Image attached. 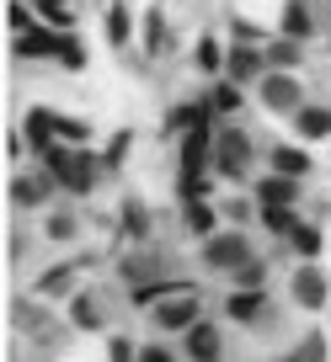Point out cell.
Segmentation results:
<instances>
[{
	"label": "cell",
	"instance_id": "1",
	"mask_svg": "<svg viewBox=\"0 0 331 362\" xmlns=\"http://www.w3.org/2000/svg\"><path fill=\"white\" fill-rule=\"evenodd\" d=\"M96 155L91 149H80V144H48L43 149V176L54 181V187H64L69 197H86L96 187Z\"/></svg>",
	"mask_w": 331,
	"mask_h": 362
},
{
	"label": "cell",
	"instance_id": "2",
	"mask_svg": "<svg viewBox=\"0 0 331 362\" xmlns=\"http://www.w3.org/2000/svg\"><path fill=\"white\" fill-rule=\"evenodd\" d=\"M198 256H203L208 272H240L246 261H257V250H252V235H246V229H219V235L203 240Z\"/></svg>",
	"mask_w": 331,
	"mask_h": 362
},
{
	"label": "cell",
	"instance_id": "3",
	"mask_svg": "<svg viewBox=\"0 0 331 362\" xmlns=\"http://www.w3.org/2000/svg\"><path fill=\"white\" fill-rule=\"evenodd\" d=\"M257 102H262V112H278V117H294L299 107H305V86H299L294 69H267L262 86H257Z\"/></svg>",
	"mask_w": 331,
	"mask_h": 362
},
{
	"label": "cell",
	"instance_id": "4",
	"mask_svg": "<svg viewBox=\"0 0 331 362\" xmlns=\"http://www.w3.org/2000/svg\"><path fill=\"white\" fill-rule=\"evenodd\" d=\"M252 134H240V128H225V134L214 139V170L225 181H246V170H252Z\"/></svg>",
	"mask_w": 331,
	"mask_h": 362
},
{
	"label": "cell",
	"instance_id": "5",
	"mask_svg": "<svg viewBox=\"0 0 331 362\" xmlns=\"http://www.w3.org/2000/svg\"><path fill=\"white\" fill-rule=\"evenodd\" d=\"M150 320H155V330H166V336H176V330L187 336V330L203 320V315H198V293H193V288H176V293H166L155 309H150Z\"/></svg>",
	"mask_w": 331,
	"mask_h": 362
},
{
	"label": "cell",
	"instance_id": "6",
	"mask_svg": "<svg viewBox=\"0 0 331 362\" xmlns=\"http://www.w3.org/2000/svg\"><path fill=\"white\" fill-rule=\"evenodd\" d=\"M288 293H294V304L299 309H326L331 304V277L315 267V261H305V267H294V283H288Z\"/></svg>",
	"mask_w": 331,
	"mask_h": 362
},
{
	"label": "cell",
	"instance_id": "7",
	"mask_svg": "<svg viewBox=\"0 0 331 362\" xmlns=\"http://www.w3.org/2000/svg\"><path fill=\"white\" fill-rule=\"evenodd\" d=\"M262 75H267V54H262V48H252V43H235V48H230L225 80H235V86H262Z\"/></svg>",
	"mask_w": 331,
	"mask_h": 362
},
{
	"label": "cell",
	"instance_id": "8",
	"mask_svg": "<svg viewBox=\"0 0 331 362\" xmlns=\"http://www.w3.org/2000/svg\"><path fill=\"white\" fill-rule=\"evenodd\" d=\"M6 197H11L16 214H33V208H43L54 197V181L48 176H11L6 181Z\"/></svg>",
	"mask_w": 331,
	"mask_h": 362
},
{
	"label": "cell",
	"instance_id": "9",
	"mask_svg": "<svg viewBox=\"0 0 331 362\" xmlns=\"http://www.w3.org/2000/svg\"><path fill=\"white\" fill-rule=\"evenodd\" d=\"M33 293L38 298H75L80 293V261H64V267L43 272V277L33 283Z\"/></svg>",
	"mask_w": 331,
	"mask_h": 362
},
{
	"label": "cell",
	"instance_id": "10",
	"mask_svg": "<svg viewBox=\"0 0 331 362\" xmlns=\"http://www.w3.org/2000/svg\"><path fill=\"white\" fill-rule=\"evenodd\" d=\"M219 346H225V336H219V325H208V320H198V325L182 336V357L187 362H214Z\"/></svg>",
	"mask_w": 331,
	"mask_h": 362
},
{
	"label": "cell",
	"instance_id": "11",
	"mask_svg": "<svg viewBox=\"0 0 331 362\" xmlns=\"http://www.w3.org/2000/svg\"><path fill=\"white\" fill-rule=\"evenodd\" d=\"M267 309V288H235V293L225 298V315L235 320V325H257Z\"/></svg>",
	"mask_w": 331,
	"mask_h": 362
},
{
	"label": "cell",
	"instance_id": "12",
	"mask_svg": "<svg viewBox=\"0 0 331 362\" xmlns=\"http://www.w3.org/2000/svg\"><path fill=\"white\" fill-rule=\"evenodd\" d=\"M278 37L310 43V37H315V6H310V0H288V6H284V22H278Z\"/></svg>",
	"mask_w": 331,
	"mask_h": 362
},
{
	"label": "cell",
	"instance_id": "13",
	"mask_svg": "<svg viewBox=\"0 0 331 362\" xmlns=\"http://www.w3.org/2000/svg\"><path fill=\"white\" fill-rule=\"evenodd\" d=\"M294 134L310 139V144H315V139H331V107L326 102H305L294 112Z\"/></svg>",
	"mask_w": 331,
	"mask_h": 362
},
{
	"label": "cell",
	"instance_id": "14",
	"mask_svg": "<svg viewBox=\"0 0 331 362\" xmlns=\"http://www.w3.org/2000/svg\"><path fill=\"white\" fill-rule=\"evenodd\" d=\"M299 203V181L294 176H267L257 181V208H294Z\"/></svg>",
	"mask_w": 331,
	"mask_h": 362
},
{
	"label": "cell",
	"instance_id": "15",
	"mask_svg": "<svg viewBox=\"0 0 331 362\" xmlns=\"http://www.w3.org/2000/svg\"><path fill=\"white\" fill-rule=\"evenodd\" d=\"M267 165H273V176H310V170H315V160L305 155V149H294V144H273L267 149Z\"/></svg>",
	"mask_w": 331,
	"mask_h": 362
},
{
	"label": "cell",
	"instance_id": "16",
	"mask_svg": "<svg viewBox=\"0 0 331 362\" xmlns=\"http://www.w3.org/2000/svg\"><path fill=\"white\" fill-rule=\"evenodd\" d=\"M11 54L16 59H59V37L48 33V27H33V33L11 37Z\"/></svg>",
	"mask_w": 331,
	"mask_h": 362
},
{
	"label": "cell",
	"instance_id": "17",
	"mask_svg": "<svg viewBox=\"0 0 331 362\" xmlns=\"http://www.w3.org/2000/svg\"><path fill=\"white\" fill-rule=\"evenodd\" d=\"M69 325L86 330V336H91V330H102V325H107L102 298H96V293H75V298H69Z\"/></svg>",
	"mask_w": 331,
	"mask_h": 362
},
{
	"label": "cell",
	"instance_id": "18",
	"mask_svg": "<svg viewBox=\"0 0 331 362\" xmlns=\"http://www.w3.org/2000/svg\"><path fill=\"white\" fill-rule=\"evenodd\" d=\"M22 134H27V144L48 149V144L59 139V112H48V107H33V112H27V123H22Z\"/></svg>",
	"mask_w": 331,
	"mask_h": 362
},
{
	"label": "cell",
	"instance_id": "19",
	"mask_svg": "<svg viewBox=\"0 0 331 362\" xmlns=\"http://www.w3.org/2000/svg\"><path fill=\"white\" fill-rule=\"evenodd\" d=\"M262 54H267V69H299L305 64V43H294V37H273Z\"/></svg>",
	"mask_w": 331,
	"mask_h": 362
},
{
	"label": "cell",
	"instance_id": "20",
	"mask_svg": "<svg viewBox=\"0 0 331 362\" xmlns=\"http://www.w3.org/2000/svg\"><path fill=\"white\" fill-rule=\"evenodd\" d=\"M203 117H208V107L203 102H182V107H172V117H166V134H198L203 128Z\"/></svg>",
	"mask_w": 331,
	"mask_h": 362
},
{
	"label": "cell",
	"instance_id": "21",
	"mask_svg": "<svg viewBox=\"0 0 331 362\" xmlns=\"http://www.w3.org/2000/svg\"><path fill=\"white\" fill-rule=\"evenodd\" d=\"M128 37H134V11H128L123 0H113V6H107V43L128 48Z\"/></svg>",
	"mask_w": 331,
	"mask_h": 362
},
{
	"label": "cell",
	"instance_id": "22",
	"mask_svg": "<svg viewBox=\"0 0 331 362\" xmlns=\"http://www.w3.org/2000/svg\"><path fill=\"white\" fill-rule=\"evenodd\" d=\"M43 235H48V240H54V245H69V240H75V235H80V218H75V214H69V208H54V214H48V218H43Z\"/></svg>",
	"mask_w": 331,
	"mask_h": 362
},
{
	"label": "cell",
	"instance_id": "23",
	"mask_svg": "<svg viewBox=\"0 0 331 362\" xmlns=\"http://www.w3.org/2000/svg\"><path fill=\"white\" fill-rule=\"evenodd\" d=\"M208 155H214V139H208L203 128L182 139V170H203V165H208Z\"/></svg>",
	"mask_w": 331,
	"mask_h": 362
},
{
	"label": "cell",
	"instance_id": "24",
	"mask_svg": "<svg viewBox=\"0 0 331 362\" xmlns=\"http://www.w3.org/2000/svg\"><path fill=\"white\" fill-rule=\"evenodd\" d=\"M284 362H326V330H305Z\"/></svg>",
	"mask_w": 331,
	"mask_h": 362
},
{
	"label": "cell",
	"instance_id": "25",
	"mask_svg": "<svg viewBox=\"0 0 331 362\" xmlns=\"http://www.w3.org/2000/svg\"><path fill=\"white\" fill-rule=\"evenodd\" d=\"M123 235L128 240H150V208L139 203V197H128V203H123Z\"/></svg>",
	"mask_w": 331,
	"mask_h": 362
},
{
	"label": "cell",
	"instance_id": "26",
	"mask_svg": "<svg viewBox=\"0 0 331 362\" xmlns=\"http://www.w3.org/2000/svg\"><path fill=\"white\" fill-rule=\"evenodd\" d=\"M288 245H294V250H299V256H305V261H315L320 250H326V235H320L315 224H299L294 235H288Z\"/></svg>",
	"mask_w": 331,
	"mask_h": 362
},
{
	"label": "cell",
	"instance_id": "27",
	"mask_svg": "<svg viewBox=\"0 0 331 362\" xmlns=\"http://www.w3.org/2000/svg\"><path fill=\"white\" fill-rule=\"evenodd\" d=\"M225 59H230V48H219V37H198V69L225 75Z\"/></svg>",
	"mask_w": 331,
	"mask_h": 362
},
{
	"label": "cell",
	"instance_id": "28",
	"mask_svg": "<svg viewBox=\"0 0 331 362\" xmlns=\"http://www.w3.org/2000/svg\"><path fill=\"white\" fill-rule=\"evenodd\" d=\"M182 208H187V229H193V235H198V240H208V235H219V229H214V224H219V218H214V208H208V203H182Z\"/></svg>",
	"mask_w": 331,
	"mask_h": 362
},
{
	"label": "cell",
	"instance_id": "29",
	"mask_svg": "<svg viewBox=\"0 0 331 362\" xmlns=\"http://www.w3.org/2000/svg\"><path fill=\"white\" fill-rule=\"evenodd\" d=\"M262 224H267V235L288 240V235L299 229V218H294V208H262Z\"/></svg>",
	"mask_w": 331,
	"mask_h": 362
},
{
	"label": "cell",
	"instance_id": "30",
	"mask_svg": "<svg viewBox=\"0 0 331 362\" xmlns=\"http://www.w3.org/2000/svg\"><path fill=\"white\" fill-rule=\"evenodd\" d=\"M6 27H11V37L33 33V6L27 0H6Z\"/></svg>",
	"mask_w": 331,
	"mask_h": 362
},
{
	"label": "cell",
	"instance_id": "31",
	"mask_svg": "<svg viewBox=\"0 0 331 362\" xmlns=\"http://www.w3.org/2000/svg\"><path fill=\"white\" fill-rule=\"evenodd\" d=\"M208 107H214V112H235L240 107V86L235 80H219V86L208 90Z\"/></svg>",
	"mask_w": 331,
	"mask_h": 362
},
{
	"label": "cell",
	"instance_id": "32",
	"mask_svg": "<svg viewBox=\"0 0 331 362\" xmlns=\"http://www.w3.org/2000/svg\"><path fill=\"white\" fill-rule=\"evenodd\" d=\"M59 64L64 69H86V48H80L69 33H59Z\"/></svg>",
	"mask_w": 331,
	"mask_h": 362
},
{
	"label": "cell",
	"instance_id": "33",
	"mask_svg": "<svg viewBox=\"0 0 331 362\" xmlns=\"http://www.w3.org/2000/svg\"><path fill=\"white\" fill-rule=\"evenodd\" d=\"M230 277H235V288H267V267L262 261H246V267L230 272Z\"/></svg>",
	"mask_w": 331,
	"mask_h": 362
},
{
	"label": "cell",
	"instance_id": "34",
	"mask_svg": "<svg viewBox=\"0 0 331 362\" xmlns=\"http://www.w3.org/2000/svg\"><path fill=\"white\" fill-rule=\"evenodd\" d=\"M27 6H38V16H43V22L69 27V6H64V0H27Z\"/></svg>",
	"mask_w": 331,
	"mask_h": 362
},
{
	"label": "cell",
	"instance_id": "35",
	"mask_svg": "<svg viewBox=\"0 0 331 362\" xmlns=\"http://www.w3.org/2000/svg\"><path fill=\"white\" fill-rule=\"evenodd\" d=\"M160 43H166V16L150 11L145 16V48H150V54H160Z\"/></svg>",
	"mask_w": 331,
	"mask_h": 362
},
{
	"label": "cell",
	"instance_id": "36",
	"mask_svg": "<svg viewBox=\"0 0 331 362\" xmlns=\"http://www.w3.org/2000/svg\"><path fill=\"white\" fill-rule=\"evenodd\" d=\"M11 320H16V330H43V315H38V304H11Z\"/></svg>",
	"mask_w": 331,
	"mask_h": 362
},
{
	"label": "cell",
	"instance_id": "37",
	"mask_svg": "<svg viewBox=\"0 0 331 362\" xmlns=\"http://www.w3.org/2000/svg\"><path fill=\"white\" fill-rule=\"evenodd\" d=\"M107 362H139V346L123 341V336H113V341H107Z\"/></svg>",
	"mask_w": 331,
	"mask_h": 362
},
{
	"label": "cell",
	"instance_id": "38",
	"mask_svg": "<svg viewBox=\"0 0 331 362\" xmlns=\"http://www.w3.org/2000/svg\"><path fill=\"white\" fill-rule=\"evenodd\" d=\"M150 272H155V261H150V256H128V267H123V277H128V283H145Z\"/></svg>",
	"mask_w": 331,
	"mask_h": 362
},
{
	"label": "cell",
	"instance_id": "39",
	"mask_svg": "<svg viewBox=\"0 0 331 362\" xmlns=\"http://www.w3.org/2000/svg\"><path fill=\"white\" fill-rule=\"evenodd\" d=\"M59 139H64V144H80V139H91V134H86V123H75V117L59 112Z\"/></svg>",
	"mask_w": 331,
	"mask_h": 362
},
{
	"label": "cell",
	"instance_id": "40",
	"mask_svg": "<svg viewBox=\"0 0 331 362\" xmlns=\"http://www.w3.org/2000/svg\"><path fill=\"white\" fill-rule=\"evenodd\" d=\"M139 362H176V351L160 346V341H150V346H139Z\"/></svg>",
	"mask_w": 331,
	"mask_h": 362
},
{
	"label": "cell",
	"instance_id": "41",
	"mask_svg": "<svg viewBox=\"0 0 331 362\" xmlns=\"http://www.w3.org/2000/svg\"><path fill=\"white\" fill-rule=\"evenodd\" d=\"M27 149V134H16V128H6V160H22Z\"/></svg>",
	"mask_w": 331,
	"mask_h": 362
},
{
	"label": "cell",
	"instance_id": "42",
	"mask_svg": "<svg viewBox=\"0 0 331 362\" xmlns=\"http://www.w3.org/2000/svg\"><path fill=\"white\" fill-rule=\"evenodd\" d=\"M128 139H134V134H113V144H107V165H118V160L128 155Z\"/></svg>",
	"mask_w": 331,
	"mask_h": 362
},
{
	"label": "cell",
	"instance_id": "43",
	"mask_svg": "<svg viewBox=\"0 0 331 362\" xmlns=\"http://www.w3.org/2000/svg\"><path fill=\"white\" fill-rule=\"evenodd\" d=\"M246 214H252V208L240 203V197H230V203H225V218H235V224H240V218H246Z\"/></svg>",
	"mask_w": 331,
	"mask_h": 362
},
{
	"label": "cell",
	"instance_id": "44",
	"mask_svg": "<svg viewBox=\"0 0 331 362\" xmlns=\"http://www.w3.org/2000/svg\"><path fill=\"white\" fill-rule=\"evenodd\" d=\"M214 362H219V357H214Z\"/></svg>",
	"mask_w": 331,
	"mask_h": 362
}]
</instances>
